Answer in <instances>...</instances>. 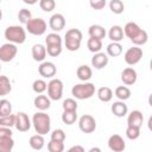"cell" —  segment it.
<instances>
[{"instance_id": "obj_23", "label": "cell", "mask_w": 152, "mask_h": 152, "mask_svg": "<svg viewBox=\"0 0 152 152\" xmlns=\"http://www.w3.org/2000/svg\"><path fill=\"white\" fill-rule=\"evenodd\" d=\"M76 75H77V77H78L80 81H82V82H88V81L91 78V76H93V70H91V68L88 66L87 64H82V65H80V66L77 68Z\"/></svg>"}, {"instance_id": "obj_32", "label": "cell", "mask_w": 152, "mask_h": 152, "mask_svg": "<svg viewBox=\"0 0 152 152\" xmlns=\"http://www.w3.org/2000/svg\"><path fill=\"white\" fill-rule=\"evenodd\" d=\"M14 140L12 138H0V152H12Z\"/></svg>"}, {"instance_id": "obj_22", "label": "cell", "mask_w": 152, "mask_h": 152, "mask_svg": "<svg viewBox=\"0 0 152 152\" xmlns=\"http://www.w3.org/2000/svg\"><path fill=\"white\" fill-rule=\"evenodd\" d=\"M88 33H89L90 38H96V39H100V40H102L107 34L104 27L101 26V25H97V24L90 25L89 28H88Z\"/></svg>"}, {"instance_id": "obj_4", "label": "cell", "mask_w": 152, "mask_h": 152, "mask_svg": "<svg viewBox=\"0 0 152 152\" xmlns=\"http://www.w3.org/2000/svg\"><path fill=\"white\" fill-rule=\"evenodd\" d=\"M83 34L78 28H70L65 32L64 45L69 51H77L81 46Z\"/></svg>"}, {"instance_id": "obj_5", "label": "cell", "mask_w": 152, "mask_h": 152, "mask_svg": "<svg viewBox=\"0 0 152 152\" xmlns=\"http://www.w3.org/2000/svg\"><path fill=\"white\" fill-rule=\"evenodd\" d=\"M95 94V86L90 82L75 84L71 88V95L76 100H88Z\"/></svg>"}, {"instance_id": "obj_15", "label": "cell", "mask_w": 152, "mask_h": 152, "mask_svg": "<svg viewBox=\"0 0 152 152\" xmlns=\"http://www.w3.org/2000/svg\"><path fill=\"white\" fill-rule=\"evenodd\" d=\"M90 62H91V66L93 68H95L97 70H101L104 66H107V64L109 62V57L104 52H97V53H94V56L91 57Z\"/></svg>"}, {"instance_id": "obj_29", "label": "cell", "mask_w": 152, "mask_h": 152, "mask_svg": "<svg viewBox=\"0 0 152 152\" xmlns=\"http://www.w3.org/2000/svg\"><path fill=\"white\" fill-rule=\"evenodd\" d=\"M11 90H12V86L8 77L5 75H1L0 76V96L7 95L8 93H11Z\"/></svg>"}, {"instance_id": "obj_8", "label": "cell", "mask_w": 152, "mask_h": 152, "mask_svg": "<svg viewBox=\"0 0 152 152\" xmlns=\"http://www.w3.org/2000/svg\"><path fill=\"white\" fill-rule=\"evenodd\" d=\"M141 58H142V49L139 46H135V45L127 49L125 55H124V59L128 65L138 64Z\"/></svg>"}, {"instance_id": "obj_50", "label": "cell", "mask_w": 152, "mask_h": 152, "mask_svg": "<svg viewBox=\"0 0 152 152\" xmlns=\"http://www.w3.org/2000/svg\"><path fill=\"white\" fill-rule=\"evenodd\" d=\"M147 101H148V104L152 107V93L150 94V96H148V100H147Z\"/></svg>"}, {"instance_id": "obj_1", "label": "cell", "mask_w": 152, "mask_h": 152, "mask_svg": "<svg viewBox=\"0 0 152 152\" xmlns=\"http://www.w3.org/2000/svg\"><path fill=\"white\" fill-rule=\"evenodd\" d=\"M124 33L127 38H129V40L135 46L146 44V42L148 39L147 32L145 30H142L137 23H133V21H128L124 26Z\"/></svg>"}, {"instance_id": "obj_49", "label": "cell", "mask_w": 152, "mask_h": 152, "mask_svg": "<svg viewBox=\"0 0 152 152\" xmlns=\"http://www.w3.org/2000/svg\"><path fill=\"white\" fill-rule=\"evenodd\" d=\"M24 2H25V4L33 5V4H36V2H37V0H24Z\"/></svg>"}, {"instance_id": "obj_51", "label": "cell", "mask_w": 152, "mask_h": 152, "mask_svg": "<svg viewBox=\"0 0 152 152\" xmlns=\"http://www.w3.org/2000/svg\"><path fill=\"white\" fill-rule=\"evenodd\" d=\"M150 69H151V71H152V59L150 61Z\"/></svg>"}, {"instance_id": "obj_36", "label": "cell", "mask_w": 152, "mask_h": 152, "mask_svg": "<svg viewBox=\"0 0 152 152\" xmlns=\"http://www.w3.org/2000/svg\"><path fill=\"white\" fill-rule=\"evenodd\" d=\"M31 19H32V13H31L30 10H27V8H21V10H19V12H18V20H19L23 25L26 26V24H27Z\"/></svg>"}, {"instance_id": "obj_44", "label": "cell", "mask_w": 152, "mask_h": 152, "mask_svg": "<svg viewBox=\"0 0 152 152\" xmlns=\"http://www.w3.org/2000/svg\"><path fill=\"white\" fill-rule=\"evenodd\" d=\"M89 5H90V7L93 10H97L99 11V10H102L107 5V2H106V0H90Z\"/></svg>"}, {"instance_id": "obj_24", "label": "cell", "mask_w": 152, "mask_h": 152, "mask_svg": "<svg viewBox=\"0 0 152 152\" xmlns=\"http://www.w3.org/2000/svg\"><path fill=\"white\" fill-rule=\"evenodd\" d=\"M96 95L100 101L102 102H109L113 99V90L109 87H100L96 91Z\"/></svg>"}, {"instance_id": "obj_34", "label": "cell", "mask_w": 152, "mask_h": 152, "mask_svg": "<svg viewBox=\"0 0 152 152\" xmlns=\"http://www.w3.org/2000/svg\"><path fill=\"white\" fill-rule=\"evenodd\" d=\"M77 120V113L76 112H71V110H63V114H62V121L65 124V125H72L75 124Z\"/></svg>"}, {"instance_id": "obj_31", "label": "cell", "mask_w": 152, "mask_h": 152, "mask_svg": "<svg viewBox=\"0 0 152 152\" xmlns=\"http://www.w3.org/2000/svg\"><path fill=\"white\" fill-rule=\"evenodd\" d=\"M32 90L36 93V94H43L45 90H48V83L42 80V78H38V80H34L33 83H32Z\"/></svg>"}, {"instance_id": "obj_41", "label": "cell", "mask_w": 152, "mask_h": 152, "mask_svg": "<svg viewBox=\"0 0 152 152\" xmlns=\"http://www.w3.org/2000/svg\"><path fill=\"white\" fill-rule=\"evenodd\" d=\"M39 7L44 12H51L56 7V1L55 0H40L39 1Z\"/></svg>"}, {"instance_id": "obj_28", "label": "cell", "mask_w": 152, "mask_h": 152, "mask_svg": "<svg viewBox=\"0 0 152 152\" xmlns=\"http://www.w3.org/2000/svg\"><path fill=\"white\" fill-rule=\"evenodd\" d=\"M107 55L110 57H119L122 53V45L120 43H109L106 48Z\"/></svg>"}, {"instance_id": "obj_43", "label": "cell", "mask_w": 152, "mask_h": 152, "mask_svg": "<svg viewBox=\"0 0 152 152\" xmlns=\"http://www.w3.org/2000/svg\"><path fill=\"white\" fill-rule=\"evenodd\" d=\"M62 50L63 48L62 46H46V51H48V55L51 56V57H57L62 53Z\"/></svg>"}, {"instance_id": "obj_21", "label": "cell", "mask_w": 152, "mask_h": 152, "mask_svg": "<svg viewBox=\"0 0 152 152\" xmlns=\"http://www.w3.org/2000/svg\"><path fill=\"white\" fill-rule=\"evenodd\" d=\"M124 28L120 25H113L108 31V38L113 43H120L124 39Z\"/></svg>"}, {"instance_id": "obj_10", "label": "cell", "mask_w": 152, "mask_h": 152, "mask_svg": "<svg viewBox=\"0 0 152 152\" xmlns=\"http://www.w3.org/2000/svg\"><path fill=\"white\" fill-rule=\"evenodd\" d=\"M18 52V48L15 44L12 43H5L0 48V59L1 62H11Z\"/></svg>"}, {"instance_id": "obj_39", "label": "cell", "mask_w": 152, "mask_h": 152, "mask_svg": "<svg viewBox=\"0 0 152 152\" xmlns=\"http://www.w3.org/2000/svg\"><path fill=\"white\" fill-rule=\"evenodd\" d=\"M48 150L49 152H64V142L50 140L48 142Z\"/></svg>"}, {"instance_id": "obj_33", "label": "cell", "mask_w": 152, "mask_h": 152, "mask_svg": "<svg viewBox=\"0 0 152 152\" xmlns=\"http://www.w3.org/2000/svg\"><path fill=\"white\" fill-rule=\"evenodd\" d=\"M12 114V104L8 100L1 99L0 100V118L7 116Z\"/></svg>"}, {"instance_id": "obj_26", "label": "cell", "mask_w": 152, "mask_h": 152, "mask_svg": "<svg viewBox=\"0 0 152 152\" xmlns=\"http://www.w3.org/2000/svg\"><path fill=\"white\" fill-rule=\"evenodd\" d=\"M28 144L31 146V148L36 150V151H39L44 147L45 145V140H44V135H40V134H34L28 140Z\"/></svg>"}, {"instance_id": "obj_18", "label": "cell", "mask_w": 152, "mask_h": 152, "mask_svg": "<svg viewBox=\"0 0 152 152\" xmlns=\"http://www.w3.org/2000/svg\"><path fill=\"white\" fill-rule=\"evenodd\" d=\"M144 121V115L140 110H132L127 116V126L140 128Z\"/></svg>"}, {"instance_id": "obj_3", "label": "cell", "mask_w": 152, "mask_h": 152, "mask_svg": "<svg viewBox=\"0 0 152 152\" xmlns=\"http://www.w3.org/2000/svg\"><path fill=\"white\" fill-rule=\"evenodd\" d=\"M5 38L12 44H23L26 40V30L19 25H11L4 32Z\"/></svg>"}, {"instance_id": "obj_13", "label": "cell", "mask_w": 152, "mask_h": 152, "mask_svg": "<svg viewBox=\"0 0 152 152\" xmlns=\"http://www.w3.org/2000/svg\"><path fill=\"white\" fill-rule=\"evenodd\" d=\"M108 147L113 152H122L126 148V142L121 135L113 134L108 139Z\"/></svg>"}, {"instance_id": "obj_12", "label": "cell", "mask_w": 152, "mask_h": 152, "mask_svg": "<svg viewBox=\"0 0 152 152\" xmlns=\"http://www.w3.org/2000/svg\"><path fill=\"white\" fill-rule=\"evenodd\" d=\"M32 126V120H30L28 115L24 112L17 113V121H15V128L19 132H27Z\"/></svg>"}, {"instance_id": "obj_42", "label": "cell", "mask_w": 152, "mask_h": 152, "mask_svg": "<svg viewBox=\"0 0 152 152\" xmlns=\"http://www.w3.org/2000/svg\"><path fill=\"white\" fill-rule=\"evenodd\" d=\"M65 138H66V135H65L64 131H63V129H61V128L53 129V131L51 132V140H53V141H59V142H64Z\"/></svg>"}, {"instance_id": "obj_35", "label": "cell", "mask_w": 152, "mask_h": 152, "mask_svg": "<svg viewBox=\"0 0 152 152\" xmlns=\"http://www.w3.org/2000/svg\"><path fill=\"white\" fill-rule=\"evenodd\" d=\"M109 10L114 14H121L125 10V5L121 0H110L109 1Z\"/></svg>"}, {"instance_id": "obj_6", "label": "cell", "mask_w": 152, "mask_h": 152, "mask_svg": "<svg viewBox=\"0 0 152 152\" xmlns=\"http://www.w3.org/2000/svg\"><path fill=\"white\" fill-rule=\"evenodd\" d=\"M48 24L43 18H32L26 24V31L33 36H42L46 32Z\"/></svg>"}, {"instance_id": "obj_16", "label": "cell", "mask_w": 152, "mask_h": 152, "mask_svg": "<svg viewBox=\"0 0 152 152\" xmlns=\"http://www.w3.org/2000/svg\"><path fill=\"white\" fill-rule=\"evenodd\" d=\"M137 80H138V74L133 68L128 66V68H125L122 70L121 81H122V83L125 86H132V84H134L137 82Z\"/></svg>"}, {"instance_id": "obj_47", "label": "cell", "mask_w": 152, "mask_h": 152, "mask_svg": "<svg viewBox=\"0 0 152 152\" xmlns=\"http://www.w3.org/2000/svg\"><path fill=\"white\" fill-rule=\"evenodd\" d=\"M147 128L152 132V115L148 118V121H147Z\"/></svg>"}, {"instance_id": "obj_38", "label": "cell", "mask_w": 152, "mask_h": 152, "mask_svg": "<svg viewBox=\"0 0 152 152\" xmlns=\"http://www.w3.org/2000/svg\"><path fill=\"white\" fill-rule=\"evenodd\" d=\"M63 110H71V112H77V101L75 99H65L62 103Z\"/></svg>"}, {"instance_id": "obj_2", "label": "cell", "mask_w": 152, "mask_h": 152, "mask_svg": "<svg viewBox=\"0 0 152 152\" xmlns=\"http://www.w3.org/2000/svg\"><path fill=\"white\" fill-rule=\"evenodd\" d=\"M32 126L37 134L45 135L51 129V119L50 115L45 112H37L32 116Z\"/></svg>"}, {"instance_id": "obj_27", "label": "cell", "mask_w": 152, "mask_h": 152, "mask_svg": "<svg viewBox=\"0 0 152 152\" xmlns=\"http://www.w3.org/2000/svg\"><path fill=\"white\" fill-rule=\"evenodd\" d=\"M131 89L126 86H119L114 90V95L120 100V101H126L131 97Z\"/></svg>"}, {"instance_id": "obj_48", "label": "cell", "mask_w": 152, "mask_h": 152, "mask_svg": "<svg viewBox=\"0 0 152 152\" xmlns=\"http://www.w3.org/2000/svg\"><path fill=\"white\" fill-rule=\"evenodd\" d=\"M88 152H101V148H100V147H96V146H95V147H91V148H90V150H89Z\"/></svg>"}, {"instance_id": "obj_17", "label": "cell", "mask_w": 152, "mask_h": 152, "mask_svg": "<svg viewBox=\"0 0 152 152\" xmlns=\"http://www.w3.org/2000/svg\"><path fill=\"white\" fill-rule=\"evenodd\" d=\"M31 53H32V58L36 61V62H45V58H46V46H44L43 44H34L32 46V50H31Z\"/></svg>"}, {"instance_id": "obj_25", "label": "cell", "mask_w": 152, "mask_h": 152, "mask_svg": "<svg viewBox=\"0 0 152 152\" xmlns=\"http://www.w3.org/2000/svg\"><path fill=\"white\" fill-rule=\"evenodd\" d=\"M62 44H63V39L56 32L49 33L45 38V46H62Z\"/></svg>"}, {"instance_id": "obj_40", "label": "cell", "mask_w": 152, "mask_h": 152, "mask_svg": "<svg viewBox=\"0 0 152 152\" xmlns=\"http://www.w3.org/2000/svg\"><path fill=\"white\" fill-rule=\"evenodd\" d=\"M126 137L129 140H137L140 137V128L127 126V128H126Z\"/></svg>"}, {"instance_id": "obj_9", "label": "cell", "mask_w": 152, "mask_h": 152, "mask_svg": "<svg viewBox=\"0 0 152 152\" xmlns=\"http://www.w3.org/2000/svg\"><path fill=\"white\" fill-rule=\"evenodd\" d=\"M78 128L83 133H93L96 129V120L90 114H84L78 119Z\"/></svg>"}, {"instance_id": "obj_37", "label": "cell", "mask_w": 152, "mask_h": 152, "mask_svg": "<svg viewBox=\"0 0 152 152\" xmlns=\"http://www.w3.org/2000/svg\"><path fill=\"white\" fill-rule=\"evenodd\" d=\"M15 121H17V114H11L7 116H2L0 118V126L1 127H13L15 126Z\"/></svg>"}, {"instance_id": "obj_11", "label": "cell", "mask_w": 152, "mask_h": 152, "mask_svg": "<svg viewBox=\"0 0 152 152\" xmlns=\"http://www.w3.org/2000/svg\"><path fill=\"white\" fill-rule=\"evenodd\" d=\"M38 72H39V75L42 77H44V78H51L52 80V77L57 72V68H56L55 63L49 62V61H45V62H43V63L39 64Z\"/></svg>"}, {"instance_id": "obj_46", "label": "cell", "mask_w": 152, "mask_h": 152, "mask_svg": "<svg viewBox=\"0 0 152 152\" xmlns=\"http://www.w3.org/2000/svg\"><path fill=\"white\" fill-rule=\"evenodd\" d=\"M66 152H86V150H84V147L81 146V145H74V146H71Z\"/></svg>"}, {"instance_id": "obj_19", "label": "cell", "mask_w": 152, "mask_h": 152, "mask_svg": "<svg viewBox=\"0 0 152 152\" xmlns=\"http://www.w3.org/2000/svg\"><path fill=\"white\" fill-rule=\"evenodd\" d=\"M33 104H34V107H36L38 110L44 112V110H46V109L50 108V106H51V100H50L49 96L43 95V94H39V95H37V96L34 97Z\"/></svg>"}, {"instance_id": "obj_7", "label": "cell", "mask_w": 152, "mask_h": 152, "mask_svg": "<svg viewBox=\"0 0 152 152\" xmlns=\"http://www.w3.org/2000/svg\"><path fill=\"white\" fill-rule=\"evenodd\" d=\"M48 96L52 101H58L63 96V82L59 78H52L48 83Z\"/></svg>"}, {"instance_id": "obj_45", "label": "cell", "mask_w": 152, "mask_h": 152, "mask_svg": "<svg viewBox=\"0 0 152 152\" xmlns=\"http://www.w3.org/2000/svg\"><path fill=\"white\" fill-rule=\"evenodd\" d=\"M12 131L8 127H0V138H12Z\"/></svg>"}, {"instance_id": "obj_14", "label": "cell", "mask_w": 152, "mask_h": 152, "mask_svg": "<svg viewBox=\"0 0 152 152\" xmlns=\"http://www.w3.org/2000/svg\"><path fill=\"white\" fill-rule=\"evenodd\" d=\"M49 26L53 32H59L65 27V18L61 13H55L50 17L49 20Z\"/></svg>"}, {"instance_id": "obj_20", "label": "cell", "mask_w": 152, "mask_h": 152, "mask_svg": "<svg viewBox=\"0 0 152 152\" xmlns=\"http://www.w3.org/2000/svg\"><path fill=\"white\" fill-rule=\"evenodd\" d=\"M110 110L118 118H122V116H125V115L128 114V107H127V104L125 103V101H120V100L119 101H114L112 103Z\"/></svg>"}, {"instance_id": "obj_30", "label": "cell", "mask_w": 152, "mask_h": 152, "mask_svg": "<svg viewBox=\"0 0 152 152\" xmlns=\"http://www.w3.org/2000/svg\"><path fill=\"white\" fill-rule=\"evenodd\" d=\"M87 48L90 52L93 53H97V52H101V49H102V40L100 39H96V38H89L88 42H87Z\"/></svg>"}]
</instances>
